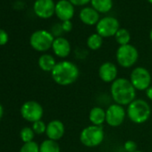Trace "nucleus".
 I'll list each match as a JSON object with an SVG mask.
<instances>
[{"label":"nucleus","mask_w":152,"mask_h":152,"mask_svg":"<svg viewBox=\"0 0 152 152\" xmlns=\"http://www.w3.org/2000/svg\"><path fill=\"white\" fill-rule=\"evenodd\" d=\"M80 76V70L76 64L63 60L56 63L55 68L51 72L53 81L60 86H68L74 83Z\"/></svg>","instance_id":"1"},{"label":"nucleus","mask_w":152,"mask_h":152,"mask_svg":"<svg viewBox=\"0 0 152 152\" xmlns=\"http://www.w3.org/2000/svg\"><path fill=\"white\" fill-rule=\"evenodd\" d=\"M136 90L127 78H117L111 83L110 96L114 103L127 107L136 99Z\"/></svg>","instance_id":"2"},{"label":"nucleus","mask_w":152,"mask_h":152,"mask_svg":"<svg viewBox=\"0 0 152 152\" xmlns=\"http://www.w3.org/2000/svg\"><path fill=\"white\" fill-rule=\"evenodd\" d=\"M127 117L135 124L146 123L151 115V107L148 101L143 99H135L126 108Z\"/></svg>","instance_id":"3"},{"label":"nucleus","mask_w":152,"mask_h":152,"mask_svg":"<svg viewBox=\"0 0 152 152\" xmlns=\"http://www.w3.org/2000/svg\"><path fill=\"white\" fill-rule=\"evenodd\" d=\"M105 139V132L102 126L89 125L83 128L80 133L81 143L88 148L99 146Z\"/></svg>","instance_id":"4"},{"label":"nucleus","mask_w":152,"mask_h":152,"mask_svg":"<svg viewBox=\"0 0 152 152\" xmlns=\"http://www.w3.org/2000/svg\"><path fill=\"white\" fill-rule=\"evenodd\" d=\"M115 59L118 65L122 68L128 69L136 64L139 59V52L132 44L119 46L115 52Z\"/></svg>","instance_id":"5"},{"label":"nucleus","mask_w":152,"mask_h":152,"mask_svg":"<svg viewBox=\"0 0 152 152\" xmlns=\"http://www.w3.org/2000/svg\"><path fill=\"white\" fill-rule=\"evenodd\" d=\"M54 39L55 38L50 31L46 30H39L31 35L30 45L38 52H46L52 48Z\"/></svg>","instance_id":"6"},{"label":"nucleus","mask_w":152,"mask_h":152,"mask_svg":"<svg viewBox=\"0 0 152 152\" xmlns=\"http://www.w3.org/2000/svg\"><path fill=\"white\" fill-rule=\"evenodd\" d=\"M130 82L136 91H143L151 86V74L148 69L142 66L134 67L130 74Z\"/></svg>","instance_id":"7"},{"label":"nucleus","mask_w":152,"mask_h":152,"mask_svg":"<svg viewBox=\"0 0 152 152\" xmlns=\"http://www.w3.org/2000/svg\"><path fill=\"white\" fill-rule=\"evenodd\" d=\"M126 117V109L121 105L113 103L106 109V123L111 127L122 125Z\"/></svg>","instance_id":"8"},{"label":"nucleus","mask_w":152,"mask_h":152,"mask_svg":"<svg viewBox=\"0 0 152 152\" xmlns=\"http://www.w3.org/2000/svg\"><path fill=\"white\" fill-rule=\"evenodd\" d=\"M20 112L24 120L32 124L41 120L44 114L42 106L34 100H29L23 103L21 107Z\"/></svg>","instance_id":"9"},{"label":"nucleus","mask_w":152,"mask_h":152,"mask_svg":"<svg viewBox=\"0 0 152 152\" xmlns=\"http://www.w3.org/2000/svg\"><path fill=\"white\" fill-rule=\"evenodd\" d=\"M119 29L120 23L118 20L112 16H106L101 18L96 25V31L102 38L115 37Z\"/></svg>","instance_id":"10"},{"label":"nucleus","mask_w":152,"mask_h":152,"mask_svg":"<svg viewBox=\"0 0 152 152\" xmlns=\"http://www.w3.org/2000/svg\"><path fill=\"white\" fill-rule=\"evenodd\" d=\"M56 3L53 0H36L33 4L34 14L41 19H48L55 15Z\"/></svg>","instance_id":"11"},{"label":"nucleus","mask_w":152,"mask_h":152,"mask_svg":"<svg viewBox=\"0 0 152 152\" xmlns=\"http://www.w3.org/2000/svg\"><path fill=\"white\" fill-rule=\"evenodd\" d=\"M99 76L103 83H112L118 78V68L112 62H105L99 68Z\"/></svg>","instance_id":"12"},{"label":"nucleus","mask_w":152,"mask_h":152,"mask_svg":"<svg viewBox=\"0 0 152 152\" xmlns=\"http://www.w3.org/2000/svg\"><path fill=\"white\" fill-rule=\"evenodd\" d=\"M55 15L62 21H70L74 15V7L69 0H59L56 3Z\"/></svg>","instance_id":"13"},{"label":"nucleus","mask_w":152,"mask_h":152,"mask_svg":"<svg viewBox=\"0 0 152 152\" xmlns=\"http://www.w3.org/2000/svg\"><path fill=\"white\" fill-rule=\"evenodd\" d=\"M65 132V127L62 121L55 119L50 121L47 124V130H46V135L48 139L52 140H61Z\"/></svg>","instance_id":"14"},{"label":"nucleus","mask_w":152,"mask_h":152,"mask_svg":"<svg viewBox=\"0 0 152 152\" xmlns=\"http://www.w3.org/2000/svg\"><path fill=\"white\" fill-rule=\"evenodd\" d=\"M51 48L54 54L59 58H66L67 56H69L72 51V47L70 42L68 41L67 39L64 37L55 38Z\"/></svg>","instance_id":"15"},{"label":"nucleus","mask_w":152,"mask_h":152,"mask_svg":"<svg viewBox=\"0 0 152 152\" xmlns=\"http://www.w3.org/2000/svg\"><path fill=\"white\" fill-rule=\"evenodd\" d=\"M79 17H80V20L82 21V23L88 26L97 25V23L100 20L99 13H98L91 7H87L83 8L80 11Z\"/></svg>","instance_id":"16"},{"label":"nucleus","mask_w":152,"mask_h":152,"mask_svg":"<svg viewBox=\"0 0 152 152\" xmlns=\"http://www.w3.org/2000/svg\"><path fill=\"white\" fill-rule=\"evenodd\" d=\"M89 120L92 125L102 126L106 123V110L101 107H94L89 113Z\"/></svg>","instance_id":"17"},{"label":"nucleus","mask_w":152,"mask_h":152,"mask_svg":"<svg viewBox=\"0 0 152 152\" xmlns=\"http://www.w3.org/2000/svg\"><path fill=\"white\" fill-rule=\"evenodd\" d=\"M38 64H39V67L43 72H51L56 64V61L52 55L43 54L39 56L38 60Z\"/></svg>","instance_id":"18"},{"label":"nucleus","mask_w":152,"mask_h":152,"mask_svg":"<svg viewBox=\"0 0 152 152\" xmlns=\"http://www.w3.org/2000/svg\"><path fill=\"white\" fill-rule=\"evenodd\" d=\"M91 7L99 14H107L113 7V0H91Z\"/></svg>","instance_id":"19"},{"label":"nucleus","mask_w":152,"mask_h":152,"mask_svg":"<svg viewBox=\"0 0 152 152\" xmlns=\"http://www.w3.org/2000/svg\"><path fill=\"white\" fill-rule=\"evenodd\" d=\"M39 152H61L57 141L47 139L39 144Z\"/></svg>","instance_id":"20"},{"label":"nucleus","mask_w":152,"mask_h":152,"mask_svg":"<svg viewBox=\"0 0 152 152\" xmlns=\"http://www.w3.org/2000/svg\"><path fill=\"white\" fill-rule=\"evenodd\" d=\"M86 43H87V47L89 49L96 51L102 47L103 38L96 32V33H93L88 37Z\"/></svg>","instance_id":"21"},{"label":"nucleus","mask_w":152,"mask_h":152,"mask_svg":"<svg viewBox=\"0 0 152 152\" xmlns=\"http://www.w3.org/2000/svg\"><path fill=\"white\" fill-rule=\"evenodd\" d=\"M115 41L119 44V46H124L130 44L131 34L128 30L124 28H120L115 35Z\"/></svg>","instance_id":"22"},{"label":"nucleus","mask_w":152,"mask_h":152,"mask_svg":"<svg viewBox=\"0 0 152 152\" xmlns=\"http://www.w3.org/2000/svg\"><path fill=\"white\" fill-rule=\"evenodd\" d=\"M34 136H35V132H33L31 127H28V126L23 127L20 132V137L21 140L23 141V143L33 141Z\"/></svg>","instance_id":"23"},{"label":"nucleus","mask_w":152,"mask_h":152,"mask_svg":"<svg viewBox=\"0 0 152 152\" xmlns=\"http://www.w3.org/2000/svg\"><path fill=\"white\" fill-rule=\"evenodd\" d=\"M19 152H39V145L35 141L24 143Z\"/></svg>","instance_id":"24"},{"label":"nucleus","mask_w":152,"mask_h":152,"mask_svg":"<svg viewBox=\"0 0 152 152\" xmlns=\"http://www.w3.org/2000/svg\"><path fill=\"white\" fill-rule=\"evenodd\" d=\"M33 132H35V134H43V133H46V130H47V124L42 121V120H39V121H37L35 123L32 124V126H31Z\"/></svg>","instance_id":"25"},{"label":"nucleus","mask_w":152,"mask_h":152,"mask_svg":"<svg viewBox=\"0 0 152 152\" xmlns=\"http://www.w3.org/2000/svg\"><path fill=\"white\" fill-rule=\"evenodd\" d=\"M50 32L54 36V38L62 37V34L64 33V31H63V28H62V24L61 23H55L52 26Z\"/></svg>","instance_id":"26"},{"label":"nucleus","mask_w":152,"mask_h":152,"mask_svg":"<svg viewBox=\"0 0 152 152\" xmlns=\"http://www.w3.org/2000/svg\"><path fill=\"white\" fill-rule=\"evenodd\" d=\"M124 148L126 152H135L137 149V143L134 140H126L124 144Z\"/></svg>","instance_id":"27"},{"label":"nucleus","mask_w":152,"mask_h":152,"mask_svg":"<svg viewBox=\"0 0 152 152\" xmlns=\"http://www.w3.org/2000/svg\"><path fill=\"white\" fill-rule=\"evenodd\" d=\"M9 36L7 32L3 29H0V46H5L6 44H7Z\"/></svg>","instance_id":"28"},{"label":"nucleus","mask_w":152,"mask_h":152,"mask_svg":"<svg viewBox=\"0 0 152 152\" xmlns=\"http://www.w3.org/2000/svg\"><path fill=\"white\" fill-rule=\"evenodd\" d=\"M61 24H62V28H63L64 32H70L72 30V23L71 20L62 22Z\"/></svg>","instance_id":"29"},{"label":"nucleus","mask_w":152,"mask_h":152,"mask_svg":"<svg viewBox=\"0 0 152 152\" xmlns=\"http://www.w3.org/2000/svg\"><path fill=\"white\" fill-rule=\"evenodd\" d=\"M69 1L73 7H84L91 2V0H69Z\"/></svg>","instance_id":"30"},{"label":"nucleus","mask_w":152,"mask_h":152,"mask_svg":"<svg viewBox=\"0 0 152 152\" xmlns=\"http://www.w3.org/2000/svg\"><path fill=\"white\" fill-rule=\"evenodd\" d=\"M146 97L149 101H152V85L146 90Z\"/></svg>","instance_id":"31"},{"label":"nucleus","mask_w":152,"mask_h":152,"mask_svg":"<svg viewBox=\"0 0 152 152\" xmlns=\"http://www.w3.org/2000/svg\"><path fill=\"white\" fill-rule=\"evenodd\" d=\"M3 115H4V107H3L2 104L0 103V120H1Z\"/></svg>","instance_id":"32"},{"label":"nucleus","mask_w":152,"mask_h":152,"mask_svg":"<svg viewBox=\"0 0 152 152\" xmlns=\"http://www.w3.org/2000/svg\"><path fill=\"white\" fill-rule=\"evenodd\" d=\"M149 39H150V40L152 41V29L150 30V32H149Z\"/></svg>","instance_id":"33"},{"label":"nucleus","mask_w":152,"mask_h":152,"mask_svg":"<svg viewBox=\"0 0 152 152\" xmlns=\"http://www.w3.org/2000/svg\"><path fill=\"white\" fill-rule=\"evenodd\" d=\"M148 3H150V4L152 5V0H148Z\"/></svg>","instance_id":"34"},{"label":"nucleus","mask_w":152,"mask_h":152,"mask_svg":"<svg viewBox=\"0 0 152 152\" xmlns=\"http://www.w3.org/2000/svg\"><path fill=\"white\" fill-rule=\"evenodd\" d=\"M135 152H143V151H140V150H136Z\"/></svg>","instance_id":"35"}]
</instances>
